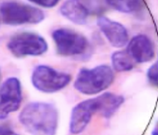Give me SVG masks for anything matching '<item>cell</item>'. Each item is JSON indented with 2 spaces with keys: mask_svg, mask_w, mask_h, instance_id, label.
I'll use <instances>...</instances> for the list:
<instances>
[{
  "mask_svg": "<svg viewBox=\"0 0 158 135\" xmlns=\"http://www.w3.org/2000/svg\"><path fill=\"white\" fill-rule=\"evenodd\" d=\"M152 135H158V128L154 130V131L152 133Z\"/></svg>",
  "mask_w": 158,
  "mask_h": 135,
  "instance_id": "18",
  "label": "cell"
},
{
  "mask_svg": "<svg viewBox=\"0 0 158 135\" xmlns=\"http://www.w3.org/2000/svg\"><path fill=\"white\" fill-rule=\"evenodd\" d=\"M59 54L63 56H75L86 50L88 41L85 36L67 28H59L52 34Z\"/></svg>",
  "mask_w": 158,
  "mask_h": 135,
  "instance_id": "6",
  "label": "cell"
},
{
  "mask_svg": "<svg viewBox=\"0 0 158 135\" xmlns=\"http://www.w3.org/2000/svg\"><path fill=\"white\" fill-rule=\"evenodd\" d=\"M112 69L106 65L92 69H82L75 80V89L86 95L97 94L110 87L114 81Z\"/></svg>",
  "mask_w": 158,
  "mask_h": 135,
  "instance_id": "2",
  "label": "cell"
},
{
  "mask_svg": "<svg viewBox=\"0 0 158 135\" xmlns=\"http://www.w3.org/2000/svg\"><path fill=\"white\" fill-rule=\"evenodd\" d=\"M31 81L33 86L38 91L53 93L66 87L71 82V77L48 66L39 65L33 70Z\"/></svg>",
  "mask_w": 158,
  "mask_h": 135,
  "instance_id": "4",
  "label": "cell"
},
{
  "mask_svg": "<svg viewBox=\"0 0 158 135\" xmlns=\"http://www.w3.org/2000/svg\"><path fill=\"white\" fill-rule=\"evenodd\" d=\"M9 50L17 57L38 56L45 53L48 44L41 36L32 32L19 33L7 44Z\"/></svg>",
  "mask_w": 158,
  "mask_h": 135,
  "instance_id": "5",
  "label": "cell"
},
{
  "mask_svg": "<svg viewBox=\"0 0 158 135\" xmlns=\"http://www.w3.org/2000/svg\"><path fill=\"white\" fill-rule=\"evenodd\" d=\"M60 13L71 22L83 25L87 23L89 11L81 0H67L60 7Z\"/></svg>",
  "mask_w": 158,
  "mask_h": 135,
  "instance_id": "11",
  "label": "cell"
},
{
  "mask_svg": "<svg viewBox=\"0 0 158 135\" xmlns=\"http://www.w3.org/2000/svg\"><path fill=\"white\" fill-rule=\"evenodd\" d=\"M98 103V113L105 118H110L124 102L121 95L106 92L96 97Z\"/></svg>",
  "mask_w": 158,
  "mask_h": 135,
  "instance_id": "12",
  "label": "cell"
},
{
  "mask_svg": "<svg viewBox=\"0 0 158 135\" xmlns=\"http://www.w3.org/2000/svg\"><path fill=\"white\" fill-rule=\"evenodd\" d=\"M127 52L137 63L150 61L155 56L154 47L151 40L145 35H137L128 42Z\"/></svg>",
  "mask_w": 158,
  "mask_h": 135,
  "instance_id": "10",
  "label": "cell"
},
{
  "mask_svg": "<svg viewBox=\"0 0 158 135\" xmlns=\"http://www.w3.org/2000/svg\"><path fill=\"white\" fill-rule=\"evenodd\" d=\"M0 17L8 25L38 24L45 18L40 9L16 2H5L0 5Z\"/></svg>",
  "mask_w": 158,
  "mask_h": 135,
  "instance_id": "3",
  "label": "cell"
},
{
  "mask_svg": "<svg viewBox=\"0 0 158 135\" xmlns=\"http://www.w3.org/2000/svg\"><path fill=\"white\" fill-rule=\"evenodd\" d=\"M132 59L127 52H115L111 56V63L113 69L118 72L129 71L134 67Z\"/></svg>",
  "mask_w": 158,
  "mask_h": 135,
  "instance_id": "13",
  "label": "cell"
},
{
  "mask_svg": "<svg viewBox=\"0 0 158 135\" xmlns=\"http://www.w3.org/2000/svg\"><path fill=\"white\" fill-rule=\"evenodd\" d=\"M98 113L96 98L84 100L74 107L70 120V131L73 134L82 133L86 129L94 114Z\"/></svg>",
  "mask_w": 158,
  "mask_h": 135,
  "instance_id": "8",
  "label": "cell"
},
{
  "mask_svg": "<svg viewBox=\"0 0 158 135\" xmlns=\"http://www.w3.org/2000/svg\"><path fill=\"white\" fill-rule=\"evenodd\" d=\"M97 24L113 47L122 48L128 43V34L127 30L121 23L106 17L100 16L97 19Z\"/></svg>",
  "mask_w": 158,
  "mask_h": 135,
  "instance_id": "9",
  "label": "cell"
},
{
  "mask_svg": "<svg viewBox=\"0 0 158 135\" xmlns=\"http://www.w3.org/2000/svg\"><path fill=\"white\" fill-rule=\"evenodd\" d=\"M22 101L21 86L15 77L7 78L0 87V119L17 111Z\"/></svg>",
  "mask_w": 158,
  "mask_h": 135,
  "instance_id": "7",
  "label": "cell"
},
{
  "mask_svg": "<svg viewBox=\"0 0 158 135\" xmlns=\"http://www.w3.org/2000/svg\"><path fill=\"white\" fill-rule=\"evenodd\" d=\"M28 1L40 7L52 8L55 7L60 0H28Z\"/></svg>",
  "mask_w": 158,
  "mask_h": 135,
  "instance_id": "16",
  "label": "cell"
},
{
  "mask_svg": "<svg viewBox=\"0 0 158 135\" xmlns=\"http://www.w3.org/2000/svg\"><path fill=\"white\" fill-rule=\"evenodd\" d=\"M19 121L32 135H56L58 113L50 103L32 102L22 110Z\"/></svg>",
  "mask_w": 158,
  "mask_h": 135,
  "instance_id": "1",
  "label": "cell"
},
{
  "mask_svg": "<svg viewBox=\"0 0 158 135\" xmlns=\"http://www.w3.org/2000/svg\"><path fill=\"white\" fill-rule=\"evenodd\" d=\"M0 135H19L13 130L6 126H0Z\"/></svg>",
  "mask_w": 158,
  "mask_h": 135,
  "instance_id": "17",
  "label": "cell"
},
{
  "mask_svg": "<svg viewBox=\"0 0 158 135\" xmlns=\"http://www.w3.org/2000/svg\"><path fill=\"white\" fill-rule=\"evenodd\" d=\"M147 77L150 83L158 86V60L148 69Z\"/></svg>",
  "mask_w": 158,
  "mask_h": 135,
  "instance_id": "15",
  "label": "cell"
},
{
  "mask_svg": "<svg viewBox=\"0 0 158 135\" xmlns=\"http://www.w3.org/2000/svg\"><path fill=\"white\" fill-rule=\"evenodd\" d=\"M106 2L113 9L125 13L136 12L143 6V0H106Z\"/></svg>",
  "mask_w": 158,
  "mask_h": 135,
  "instance_id": "14",
  "label": "cell"
}]
</instances>
